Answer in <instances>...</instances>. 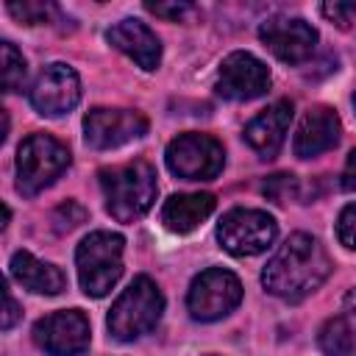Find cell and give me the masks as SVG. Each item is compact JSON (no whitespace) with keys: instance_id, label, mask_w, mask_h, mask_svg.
<instances>
[{"instance_id":"8992f818","label":"cell","mask_w":356,"mask_h":356,"mask_svg":"<svg viewBox=\"0 0 356 356\" xmlns=\"http://www.w3.org/2000/svg\"><path fill=\"white\" fill-rule=\"evenodd\" d=\"M239 300H242V284L231 270H222V267L203 270L186 292L189 314L203 323L231 314L239 306Z\"/></svg>"},{"instance_id":"9a60e30c","label":"cell","mask_w":356,"mask_h":356,"mask_svg":"<svg viewBox=\"0 0 356 356\" xmlns=\"http://www.w3.org/2000/svg\"><path fill=\"white\" fill-rule=\"evenodd\" d=\"M289 120H292V103L289 100H275L273 106H267L261 114H256L245 125V142L261 159H273L284 145Z\"/></svg>"},{"instance_id":"4316f807","label":"cell","mask_w":356,"mask_h":356,"mask_svg":"<svg viewBox=\"0 0 356 356\" xmlns=\"http://www.w3.org/2000/svg\"><path fill=\"white\" fill-rule=\"evenodd\" d=\"M323 14H325L328 19H337V25H342V28H345V25H348V14H350V11H348V6H345V3H325V6H323Z\"/></svg>"},{"instance_id":"44dd1931","label":"cell","mask_w":356,"mask_h":356,"mask_svg":"<svg viewBox=\"0 0 356 356\" xmlns=\"http://www.w3.org/2000/svg\"><path fill=\"white\" fill-rule=\"evenodd\" d=\"M8 14L25 25H39V22H50V17L56 14L53 3H33V0H22V3H8L6 6Z\"/></svg>"},{"instance_id":"7a4b0ae2","label":"cell","mask_w":356,"mask_h":356,"mask_svg":"<svg viewBox=\"0 0 356 356\" xmlns=\"http://www.w3.org/2000/svg\"><path fill=\"white\" fill-rule=\"evenodd\" d=\"M100 186L106 195V209L120 222H134L150 211L159 184L156 170L147 161H131L122 167L100 170Z\"/></svg>"},{"instance_id":"8fae6325","label":"cell","mask_w":356,"mask_h":356,"mask_svg":"<svg viewBox=\"0 0 356 356\" xmlns=\"http://www.w3.org/2000/svg\"><path fill=\"white\" fill-rule=\"evenodd\" d=\"M81 100V81L72 67L67 64H47L33 86H31V106L44 117H61L72 111Z\"/></svg>"},{"instance_id":"30bf717a","label":"cell","mask_w":356,"mask_h":356,"mask_svg":"<svg viewBox=\"0 0 356 356\" xmlns=\"http://www.w3.org/2000/svg\"><path fill=\"white\" fill-rule=\"evenodd\" d=\"M33 342L50 356H78L89 348V320L78 309L53 312L33 325Z\"/></svg>"},{"instance_id":"ba28073f","label":"cell","mask_w":356,"mask_h":356,"mask_svg":"<svg viewBox=\"0 0 356 356\" xmlns=\"http://www.w3.org/2000/svg\"><path fill=\"white\" fill-rule=\"evenodd\" d=\"M275 234V220L259 209H231L217 225V239L231 256H256L273 245Z\"/></svg>"},{"instance_id":"603a6c76","label":"cell","mask_w":356,"mask_h":356,"mask_svg":"<svg viewBox=\"0 0 356 356\" xmlns=\"http://www.w3.org/2000/svg\"><path fill=\"white\" fill-rule=\"evenodd\" d=\"M295 175H286V172H278V175H273V178H267L264 181V195L270 197V200H275V203H286L292 195H295Z\"/></svg>"},{"instance_id":"f546056e","label":"cell","mask_w":356,"mask_h":356,"mask_svg":"<svg viewBox=\"0 0 356 356\" xmlns=\"http://www.w3.org/2000/svg\"><path fill=\"white\" fill-rule=\"evenodd\" d=\"M353 106H356V95H353Z\"/></svg>"},{"instance_id":"9c48e42d","label":"cell","mask_w":356,"mask_h":356,"mask_svg":"<svg viewBox=\"0 0 356 356\" xmlns=\"http://www.w3.org/2000/svg\"><path fill=\"white\" fill-rule=\"evenodd\" d=\"M147 134V117L134 108H92L83 117V139L95 150H111Z\"/></svg>"},{"instance_id":"5b68a950","label":"cell","mask_w":356,"mask_h":356,"mask_svg":"<svg viewBox=\"0 0 356 356\" xmlns=\"http://www.w3.org/2000/svg\"><path fill=\"white\" fill-rule=\"evenodd\" d=\"M70 164V150L50 134H31L17 150V189L25 197L50 186Z\"/></svg>"},{"instance_id":"484cf974","label":"cell","mask_w":356,"mask_h":356,"mask_svg":"<svg viewBox=\"0 0 356 356\" xmlns=\"http://www.w3.org/2000/svg\"><path fill=\"white\" fill-rule=\"evenodd\" d=\"M342 189L345 192H356V150L348 153V161H345V170H342Z\"/></svg>"},{"instance_id":"7402d4cb","label":"cell","mask_w":356,"mask_h":356,"mask_svg":"<svg viewBox=\"0 0 356 356\" xmlns=\"http://www.w3.org/2000/svg\"><path fill=\"white\" fill-rule=\"evenodd\" d=\"M83 220H86V209H83L81 203H75V200H67V203H61V206L53 211V225H56L58 234L72 231V228L81 225Z\"/></svg>"},{"instance_id":"f1b7e54d","label":"cell","mask_w":356,"mask_h":356,"mask_svg":"<svg viewBox=\"0 0 356 356\" xmlns=\"http://www.w3.org/2000/svg\"><path fill=\"white\" fill-rule=\"evenodd\" d=\"M348 11H350V14H356V3H350V6H348Z\"/></svg>"},{"instance_id":"7c38bea8","label":"cell","mask_w":356,"mask_h":356,"mask_svg":"<svg viewBox=\"0 0 356 356\" xmlns=\"http://www.w3.org/2000/svg\"><path fill=\"white\" fill-rule=\"evenodd\" d=\"M261 42L270 47V53L275 58H281L284 64H300L314 53L317 44V31L298 17H273L264 19L259 28Z\"/></svg>"},{"instance_id":"4fadbf2b","label":"cell","mask_w":356,"mask_h":356,"mask_svg":"<svg viewBox=\"0 0 356 356\" xmlns=\"http://www.w3.org/2000/svg\"><path fill=\"white\" fill-rule=\"evenodd\" d=\"M270 89V70L250 53H231L217 72V92L228 100H253Z\"/></svg>"},{"instance_id":"6da1fadb","label":"cell","mask_w":356,"mask_h":356,"mask_svg":"<svg viewBox=\"0 0 356 356\" xmlns=\"http://www.w3.org/2000/svg\"><path fill=\"white\" fill-rule=\"evenodd\" d=\"M331 275L325 248L309 234H292L261 270V284L270 295L284 300H303Z\"/></svg>"},{"instance_id":"d4e9b609","label":"cell","mask_w":356,"mask_h":356,"mask_svg":"<svg viewBox=\"0 0 356 356\" xmlns=\"http://www.w3.org/2000/svg\"><path fill=\"white\" fill-rule=\"evenodd\" d=\"M145 8H147L150 14H156V17H170V19H178L184 11H189L186 3H172V6H164V3H147Z\"/></svg>"},{"instance_id":"5bb4252c","label":"cell","mask_w":356,"mask_h":356,"mask_svg":"<svg viewBox=\"0 0 356 356\" xmlns=\"http://www.w3.org/2000/svg\"><path fill=\"white\" fill-rule=\"evenodd\" d=\"M339 142V117L328 106H314L303 114L298 134H295V156L298 159H312L325 150H331Z\"/></svg>"},{"instance_id":"cb8c5ba5","label":"cell","mask_w":356,"mask_h":356,"mask_svg":"<svg viewBox=\"0 0 356 356\" xmlns=\"http://www.w3.org/2000/svg\"><path fill=\"white\" fill-rule=\"evenodd\" d=\"M337 236H339V242L345 248L356 250V203L342 209V214L337 220Z\"/></svg>"},{"instance_id":"277c9868","label":"cell","mask_w":356,"mask_h":356,"mask_svg":"<svg viewBox=\"0 0 356 356\" xmlns=\"http://www.w3.org/2000/svg\"><path fill=\"white\" fill-rule=\"evenodd\" d=\"M161 312H164V298L159 286L147 275H139L114 300L108 312V331L120 342L139 339L142 334L156 328V323L161 320Z\"/></svg>"},{"instance_id":"ffe728a7","label":"cell","mask_w":356,"mask_h":356,"mask_svg":"<svg viewBox=\"0 0 356 356\" xmlns=\"http://www.w3.org/2000/svg\"><path fill=\"white\" fill-rule=\"evenodd\" d=\"M0 53H3V86L6 92H19L25 86V72H28L25 58L11 42H3Z\"/></svg>"},{"instance_id":"e0dca14e","label":"cell","mask_w":356,"mask_h":356,"mask_svg":"<svg viewBox=\"0 0 356 356\" xmlns=\"http://www.w3.org/2000/svg\"><path fill=\"white\" fill-rule=\"evenodd\" d=\"M8 270H11V278L17 284H22L25 289H31L36 295H58L67 286V278H64V273L56 264L39 261L28 250H17L11 256Z\"/></svg>"},{"instance_id":"d6986e66","label":"cell","mask_w":356,"mask_h":356,"mask_svg":"<svg viewBox=\"0 0 356 356\" xmlns=\"http://www.w3.org/2000/svg\"><path fill=\"white\" fill-rule=\"evenodd\" d=\"M317 342L325 356H356V312L331 317L320 328Z\"/></svg>"},{"instance_id":"83f0119b","label":"cell","mask_w":356,"mask_h":356,"mask_svg":"<svg viewBox=\"0 0 356 356\" xmlns=\"http://www.w3.org/2000/svg\"><path fill=\"white\" fill-rule=\"evenodd\" d=\"M22 317V312H19V306H17V300H14V295L6 289V314H3V328L8 331L17 320Z\"/></svg>"},{"instance_id":"ac0fdd59","label":"cell","mask_w":356,"mask_h":356,"mask_svg":"<svg viewBox=\"0 0 356 356\" xmlns=\"http://www.w3.org/2000/svg\"><path fill=\"white\" fill-rule=\"evenodd\" d=\"M214 211V195L195 192V195H172L161 209V222L175 234L195 231L209 214Z\"/></svg>"},{"instance_id":"2e32d148","label":"cell","mask_w":356,"mask_h":356,"mask_svg":"<svg viewBox=\"0 0 356 356\" xmlns=\"http://www.w3.org/2000/svg\"><path fill=\"white\" fill-rule=\"evenodd\" d=\"M106 39L120 53L134 58L142 70H156L161 61V44H159L156 33L139 19H120L114 28H108Z\"/></svg>"},{"instance_id":"3957f363","label":"cell","mask_w":356,"mask_h":356,"mask_svg":"<svg viewBox=\"0 0 356 356\" xmlns=\"http://www.w3.org/2000/svg\"><path fill=\"white\" fill-rule=\"evenodd\" d=\"M122 245L125 239L111 231H92L75 250V267L81 289L92 298H103L122 275Z\"/></svg>"},{"instance_id":"52a82bcc","label":"cell","mask_w":356,"mask_h":356,"mask_svg":"<svg viewBox=\"0 0 356 356\" xmlns=\"http://www.w3.org/2000/svg\"><path fill=\"white\" fill-rule=\"evenodd\" d=\"M225 161L222 145L209 134H181L167 145V167L184 181H211Z\"/></svg>"}]
</instances>
